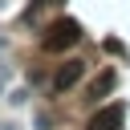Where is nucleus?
I'll list each match as a JSON object with an SVG mask.
<instances>
[{
	"mask_svg": "<svg viewBox=\"0 0 130 130\" xmlns=\"http://www.w3.org/2000/svg\"><path fill=\"white\" fill-rule=\"evenodd\" d=\"M0 130H16V126H0Z\"/></svg>",
	"mask_w": 130,
	"mask_h": 130,
	"instance_id": "6",
	"label": "nucleus"
},
{
	"mask_svg": "<svg viewBox=\"0 0 130 130\" xmlns=\"http://www.w3.org/2000/svg\"><path fill=\"white\" fill-rule=\"evenodd\" d=\"M77 37H81V24L69 20V16H61V20H53V24L45 28L41 49H45V53H65L69 45H77Z\"/></svg>",
	"mask_w": 130,
	"mask_h": 130,
	"instance_id": "1",
	"label": "nucleus"
},
{
	"mask_svg": "<svg viewBox=\"0 0 130 130\" xmlns=\"http://www.w3.org/2000/svg\"><path fill=\"white\" fill-rule=\"evenodd\" d=\"M110 89H114V73H102V77L89 85V98L98 102V98H102V93H110Z\"/></svg>",
	"mask_w": 130,
	"mask_h": 130,
	"instance_id": "4",
	"label": "nucleus"
},
{
	"mask_svg": "<svg viewBox=\"0 0 130 130\" xmlns=\"http://www.w3.org/2000/svg\"><path fill=\"white\" fill-rule=\"evenodd\" d=\"M81 73H85V61H65L57 73H53V89L57 93H65V89H73L77 81H81Z\"/></svg>",
	"mask_w": 130,
	"mask_h": 130,
	"instance_id": "3",
	"label": "nucleus"
},
{
	"mask_svg": "<svg viewBox=\"0 0 130 130\" xmlns=\"http://www.w3.org/2000/svg\"><path fill=\"white\" fill-rule=\"evenodd\" d=\"M122 118H126V106L122 102H110V106L93 110V118H89L85 130H122Z\"/></svg>",
	"mask_w": 130,
	"mask_h": 130,
	"instance_id": "2",
	"label": "nucleus"
},
{
	"mask_svg": "<svg viewBox=\"0 0 130 130\" xmlns=\"http://www.w3.org/2000/svg\"><path fill=\"white\" fill-rule=\"evenodd\" d=\"M41 4H49V0H32V8H41Z\"/></svg>",
	"mask_w": 130,
	"mask_h": 130,
	"instance_id": "5",
	"label": "nucleus"
}]
</instances>
